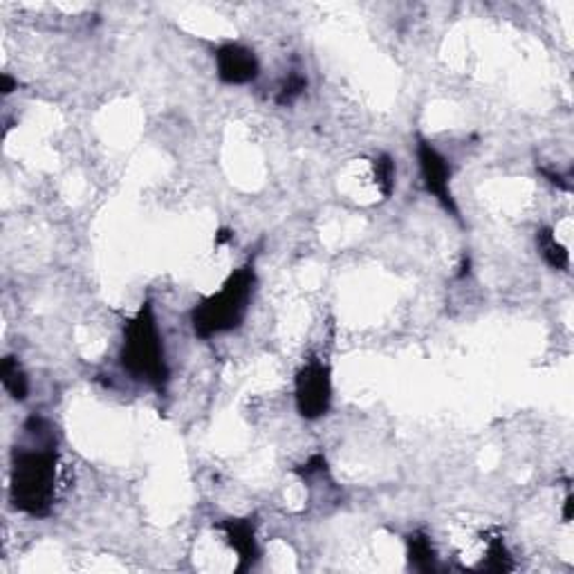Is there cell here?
<instances>
[{"label": "cell", "mask_w": 574, "mask_h": 574, "mask_svg": "<svg viewBox=\"0 0 574 574\" xmlns=\"http://www.w3.org/2000/svg\"><path fill=\"white\" fill-rule=\"evenodd\" d=\"M25 433L34 440L32 446H16L12 455L9 501L14 510L34 519H48L56 496V469L59 454L52 425L45 417L32 416Z\"/></svg>", "instance_id": "cell-1"}, {"label": "cell", "mask_w": 574, "mask_h": 574, "mask_svg": "<svg viewBox=\"0 0 574 574\" xmlns=\"http://www.w3.org/2000/svg\"><path fill=\"white\" fill-rule=\"evenodd\" d=\"M120 364L133 379L153 386L155 390H167L171 370L167 364L162 335H159L158 319L150 301H144L133 319L124 328Z\"/></svg>", "instance_id": "cell-2"}, {"label": "cell", "mask_w": 574, "mask_h": 574, "mask_svg": "<svg viewBox=\"0 0 574 574\" xmlns=\"http://www.w3.org/2000/svg\"><path fill=\"white\" fill-rule=\"evenodd\" d=\"M256 290V270L252 263L238 267L215 294L202 299L191 310V326L197 339H214L238 330L249 312Z\"/></svg>", "instance_id": "cell-3"}, {"label": "cell", "mask_w": 574, "mask_h": 574, "mask_svg": "<svg viewBox=\"0 0 574 574\" xmlns=\"http://www.w3.org/2000/svg\"><path fill=\"white\" fill-rule=\"evenodd\" d=\"M296 411L303 420H319L328 416L332 404V370L319 357L305 361L294 379Z\"/></svg>", "instance_id": "cell-4"}, {"label": "cell", "mask_w": 574, "mask_h": 574, "mask_svg": "<svg viewBox=\"0 0 574 574\" xmlns=\"http://www.w3.org/2000/svg\"><path fill=\"white\" fill-rule=\"evenodd\" d=\"M417 164H420L422 185L429 196L435 197L446 214L460 220V209L451 193V164L440 150L425 138H417Z\"/></svg>", "instance_id": "cell-5"}, {"label": "cell", "mask_w": 574, "mask_h": 574, "mask_svg": "<svg viewBox=\"0 0 574 574\" xmlns=\"http://www.w3.org/2000/svg\"><path fill=\"white\" fill-rule=\"evenodd\" d=\"M215 70L218 79L227 86H244L256 81L261 74V63L252 50L238 43L220 45L215 50Z\"/></svg>", "instance_id": "cell-6"}, {"label": "cell", "mask_w": 574, "mask_h": 574, "mask_svg": "<svg viewBox=\"0 0 574 574\" xmlns=\"http://www.w3.org/2000/svg\"><path fill=\"white\" fill-rule=\"evenodd\" d=\"M218 530L223 531L227 543L236 550L238 554V572L252 570L254 563L261 557L256 541V523L254 519H225L218 523Z\"/></svg>", "instance_id": "cell-7"}, {"label": "cell", "mask_w": 574, "mask_h": 574, "mask_svg": "<svg viewBox=\"0 0 574 574\" xmlns=\"http://www.w3.org/2000/svg\"><path fill=\"white\" fill-rule=\"evenodd\" d=\"M407 557L411 568L420 572H435L437 570V557L433 550L431 536L426 531L417 530L407 536Z\"/></svg>", "instance_id": "cell-8"}, {"label": "cell", "mask_w": 574, "mask_h": 574, "mask_svg": "<svg viewBox=\"0 0 574 574\" xmlns=\"http://www.w3.org/2000/svg\"><path fill=\"white\" fill-rule=\"evenodd\" d=\"M536 247H539L541 258H543L552 270H570V254H568V249L559 243L550 227H541L539 232H536Z\"/></svg>", "instance_id": "cell-9"}, {"label": "cell", "mask_w": 574, "mask_h": 574, "mask_svg": "<svg viewBox=\"0 0 574 574\" xmlns=\"http://www.w3.org/2000/svg\"><path fill=\"white\" fill-rule=\"evenodd\" d=\"M0 382H3V388L7 390L9 397L16 399V402H25L27 393H30V379H27L25 370L21 368L16 357L7 355L0 361Z\"/></svg>", "instance_id": "cell-10"}, {"label": "cell", "mask_w": 574, "mask_h": 574, "mask_svg": "<svg viewBox=\"0 0 574 574\" xmlns=\"http://www.w3.org/2000/svg\"><path fill=\"white\" fill-rule=\"evenodd\" d=\"M483 568L489 572H510L514 570V561L507 550L505 541L501 536H493L487 545V559L483 561Z\"/></svg>", "instance_id": "cell-11"}, {"label": "cell", "mask_w": 574, "mask_h": 574, "mask_svg": "<svg viewBox=\"0 0 574 574\" xmlns=\"http://www.w3.org/2000/svg\"><path fill=\"white\" fill-rule=\"evenodd\" d=\"M375 167V182H378V189L382 191L384 197H390L395 191V162L390 155H379L373 162Z\"/></svg>", "instance_id": "cell-12"}, {"label": "cell", "mask_w": 574, "mask_h": 574, "mask_svg": "<svg viewBox=\"0 0 574 574\" xmlns=\"http://www.w3.org/2000/svg\"><path fill=\"white\" fill-rule=\"evenodd\" d=\"M305 88H308V77L301 74L299 70H292V72L287 74L283 86H281L279 95H276V103H279V106H290V103H294L296 99L303 95Z\"/></svg>", "instance_id": "cell-13"}, {"label": "cell", "mask_w": 574, "mask_h": 574, "mask_svg": "<svg viewBox=\"0 0 574 574\" xmlns=\"http://www.w3.org/2000/svg\"><path fill=\"white\" fill-rule=\"evenodd\" d=\"M18 83L14 81L9 74H3V95H9V92H14V88H16Z\"/></svg>", "instance_id": "cell-14"}, {"label": "cell", "mask_w": 574, "mask_h": 574, "mask_svg": "<svg viewBox=\"0 0 574 574\" xmlns=\"http://www.w3.org/2000/svg\"><path fill=\"white\" fill-rule=\"evenodd\" d=\"M229 238H232V234H229L227 229H225V232H220V236H218V244H220V243H225V240H229Z\"/></svg>", "instance_id": "cell-15"}]
</instances>
